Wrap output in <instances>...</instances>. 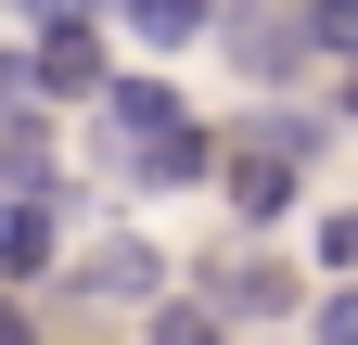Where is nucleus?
I'll use <instances>...</instances> for the list:
<instances>
[{
  "label": "nucleus",
  "instance_id": "obj_1",
  "mask_svg": "<svg viewBox=\"0 0 358 345\" xmlns=\"http://www.w3.org/2000/svg\"><path fill=\"white\" fill-rule=\"evenodd\" d=\"M13 90H38V103H103V90H115L103 26H90V13H52V26L13 52Z\"/></svg>",
  "mask_w": 358,
  "mask_h": 345
},
{
  "label": "nucleus",
  "instance_id": "obj_2",
  "mask_svg": "<svg viewBox=\"0 0 358 345\" xmlns=\"http://www.w3.org/2000/svg\"><path fill=\"white\" fill-rule=\"evenodd\" d=\"M231 52H243L256 90H282V77H307L320 26H307V0H231Z\"/></svg>",
  "mask_w": 358,
  "mask_h": 345
},
{
  "label": "nucleus",
  "instance_id": "obj_3",
  "mask_svg": "<svg viewBox=\"0 0 358 345\" xmlns=\"http://www.w3.org/2000/svg\"><path fill=\"white\" fill-rule=\"evenodd\" d=\"M64 281H77V294H103V307H166V256H154L141 230H90Z\"/></svg>",
  "mask_w": 358,
  "mask_h": 345
},
{
  "label": "nucleus",
  "instance_id": "obj_4",
  "mask_svg": "<svg viewBox=\"0 0 358 345\" xmlns=\"http://www.w3.org/2000/svg\"><path fill=\"white\" fill-rule=\"evenodd\" d=\"M52 256H64V230H52V192H13V205H0V281H13V294L64 281Z\"/></svg>",
  "mask_w": 358,
  "mask_h": 345
},
{
  "label": "nucleus",
  "instance_id": "obj_5",
  "mask_svg": "<svg viewBox=\"0 0 358 345\" xmlns=\"http://www.w3.org/2000/svg\"><path fill=\"white\" fill-rule=\"evenodd\" d=\"M205 294H217V307H231V320H282V307H294V281H282V256H217V269H205Z\"/></svg>",
  "mask_w": 358,
  "mask_h": 345
},
{
  "label": "nucleus",
  "instance_id": "obj_6",
  "mask_svg": "<svg viewBox=\"0 0 358 345\" xmlns=\"http://www.w3.org/2000/svg\"><path fill=\"white\" fill-rule=\"evenodd\" d=\"M0 179L13 192H64V166H52V103L13 90V141H0Z\"/></svg>",
  "mask_w": 358,
  "mask_h": 345
},
{
  "label": "nucleus",
  "instance_id": "obj_7",
  "mask_svg": "<svg viewBox=\"0 0 358 345\" xmlns=\"http://www.w3.org/2000/svg\"><path fill=\"white\" fill-rule=\"evenodd\" d=\"M103 128H115V141H128V154H154V141H166V128H192V115H179V103L154 90V77H115V90H103Z\"/></svg>",
  "mask_w": 358,
  "mask_h": 345
},
{
  "label": "nucleus",
  "instance_id": "obj_8",
  "mask_svg": "<svg viewBox=\"0 0 358 345\" xmlns=\"http://www.w3.org/2000/svg\"><path fill=\"white\" fill-rule=\"evenodd\" d=\"M294 166H307V154H282V141H243V166H231V205H243V218H282V205H294Z\"/></svg>",
  "mask_w": 358,
  "mask_h": 345
},
{
  "label": "nucleus",
  "instance_id": "obj_9",
  "mask_svg": "<svg viewBox=\"0 0 358 345\" xmlns=\"http://www.w3.org/2000/svg\"><path fill=\"white\" fill-rule=\"evenodd\" d=\"M115 26L141 38V52H192V38H205V0H115Z\"/></svg>",
  "mask_w": 358,
  "mask_h": 345
},
{
  "label": "nucleus",
  "instance_id": "obj_10",
  "mask_svg": "<svg viewBox=\"0 0 358 345\" xmlns=\"http://www.w3.org/2000/svg\"><path fill=\"white\" fill-rule=\"evenodd\" d=\"M141 345H231V307H217V294H166Z\"/></svg>",
  "mask_w": 358,
  "mask_h": 345
},
{
  "label": "nucleus",
  "instance_id": "obj_11",
  "mask_svg": "<svg viewBox=\"0 0 358 345\" xmlns=\"http://www.w3.org/2000/svg\"><path fill=\"white\" fill-rule=\"evenodd\" d=\"M307 26H320V52H345V64H358V0H307Z\"/></svg>",
  "mask_w": 358,
  "mask_h": 345
},
{
  "label": "nucleus",
  "instance_id": "obj_12",
  "mask_svg": "<svg viewBox=\"0 0 358 345\" xmlns=\"http://www.w3.org/2000/svg\"><path fill=\"white\" fill-rule=\"evenodd\" d=\"M320 345H358V281H345V294H320Z\"/></svg>",
  "mask_w": 358,
  "mask_h": 345
},
{
  "label": "nucleus",
  "instance_id": "obj_13",
  "mask_svg": "<svg viewBox=\"0 0 358 345\" xmlns=\"http://www.w3.org/2000/svg\"><path fill=\"white\" fill-rule=\"evenodd\" d=\"M0 345H52V332H38V294H13V307H0Z\"/></svg>",
  "mask_w": 358,
  "mask_h": 345
},
{
  "label": "nucleus",
  "instance_id": "obj_14",
  "mask_svg": "<svg viewBox=\"0 0 358 345\" xmlns=\"http://www.w3.org/2000/svg\"><path fill=\"white\" fill-rule=\"evenodd\" d=\"M320 256H333V269H358V218H333V230H320Z\"/></svg>",
  "mask_w": 358,
  "mask_h": 345
},
{
  "label": "nucleus",
  "instance_id": "obj_15",
  "mask_svg": "<svg viewBox=\"0 0 358 345\" xmlns=\"http://www.w3.org/2000/svg\"><path fill=\"white\" fill-rule=\"evenodd\" d=\"M52 13H103V0H26V26H52Z\"/></svg>",
  "mask_w": 358,
  "mask_h": 345
}]
</instances>
